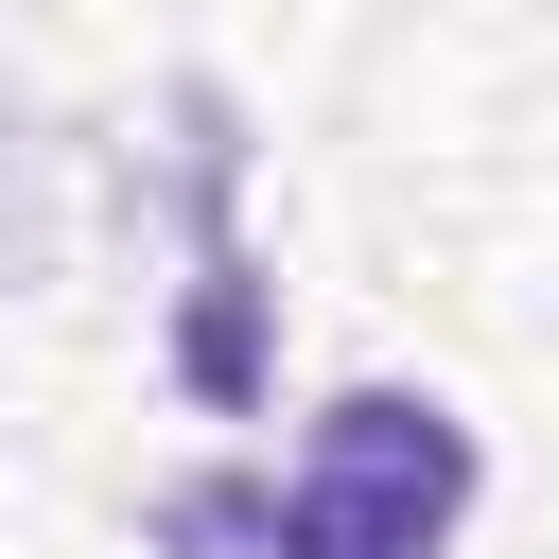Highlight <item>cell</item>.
I'll return each mask as SVG.
<instances>
[{
	"label": "cell",
	"instance_id": "1",
	"mask_svg": "<svg viewBox=\"0 0 559 559\" xmlns=\"http://www.w3.org/2000/svg\"><path fill=\"white\" fill-rule=\"evenodd\" d=\"M472 472L489 454L437 384H349V402H314L297 472H192L140 507V542L157 559H454Z\"/></svg>",
	"mask_w": 559,
	"mask_h": 559
}]
</instances>
